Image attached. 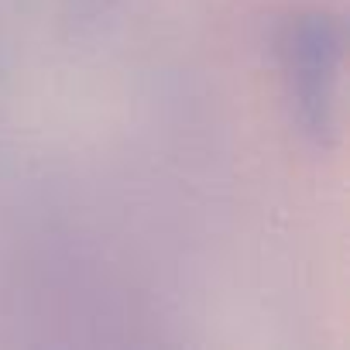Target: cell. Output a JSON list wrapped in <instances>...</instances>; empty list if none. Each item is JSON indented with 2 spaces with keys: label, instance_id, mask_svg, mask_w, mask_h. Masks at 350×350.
Instances as JSON below:
<instances>
[{
  "label": "cell",
  "instance_id": "1",
  "mask_svg": "<svg viewBox=\"0 0 350 350\" xmlns=\"http://www.w3.org/2000/svg\"><path fill=\"white\" fill-rule=\"evenodd\" d=\"M336 55H340V38L326 18H309V21H299V28H292V42H288L292 72L299 79V96L316 113V120L329 107L326 83H333Z\"/></svg>",
  "mask_w": 350,
  "mask_h": 350
}]
</instances>
